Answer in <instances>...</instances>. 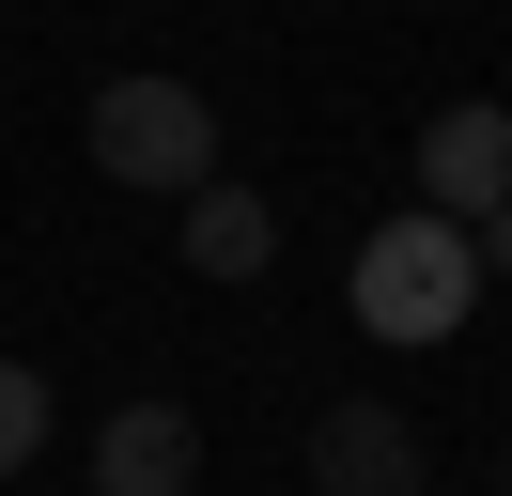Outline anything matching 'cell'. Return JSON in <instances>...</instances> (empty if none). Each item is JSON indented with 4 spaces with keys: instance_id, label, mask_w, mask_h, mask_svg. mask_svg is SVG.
Instances as JSON below:
<instances>
[{
    "instance_id": "obj_5",
    "label": "cell",
    "mask_w": 512,
    "mask_h": 496,
    "mask_svg": "<svg viewBox=\"0 0 512 496\" xmlns=\"http://www.w3.org/2000/svg\"><path fill=\"white\" fill-rule=\"evenodd\" d=\"M202 481V419L187 403H109L94 419V496H187Z\"/></svg>"
},
{
    "instance_id": "obj_1",
    "label": "cell",
    "mask_w": 512,
    "mask_h": 496,
    "mask_svg": "<svg viewBox=\"0 0 512 496\" xmlns=\"http://www.w3.org/2000/svg\"><path fill=\"white\" fill-rule=\"evenodd\" d=\"M357 326L388 341V357H419V341H450L481 310V248H466V217H435V202H404L388 233H357Z\"/></svg>"
},
{
    "instance_id": "obj_6",
    "label": "cell",
    "mask_w": 512,
    "mask_h": 496,
    "mask_svg": "<svg viewBox=\"0 0 512 496\" xmlns=\"http://www.w3.org/2000/svg\"><path fill=\"white\" fill-rule=\"evenodd\" d=\"M171 248H187L202 279H264V264H280V202H264V186H233V171H202L187 217H171Z\"/></svg>"
},
{
    "instance_id": "obj_4",
    "label": "cell",
    "mask_w": 512,
    "mask_h": 496,
    "mask_svg": "<svg viewBox=\"0 0 512 496\" xmlns=\"http://www.w3.org/2000/svg\"><path fill=\"white\" fill-rule=\"evenodd\" d=\"M311 496H419V419L404 403H326L311 419Z\"/></svg>"
},
{
    "instance_id": "obj_9",
    "label": "cell",
    "mask_w": 512,
    "mask_h": 496,
    "mask_svg": "<svg viewBox=\"0 0 512 496\" xmlns=\"http://www.w3.org/2000/svg\"><path fill=\"white\" fill-rule=\"evenodd\" d=\"M497 496H512V450H497Z\"/></svg>"
},
{
    "instance_id": "obj_8",
    "label": "cell",
    "mask_w": 512,
    "mask_h": 496,
    "mask_svg": "<svg viewBox=\"0 0 512 496\" xmlns=\"http://www.w3.org/2000/svg\"><path fill=\"white\" fill-rule=\"evenodd\" d=\"M466 248H481V279H512V202H497V217H481V233H466Z\"/></svg>"
},
{
    "instance_id": "obj_3",
    "label": "cell",
    "mask_w": 512,
    "mask_h": 496,
    "mask_svg": "<svg viewBox=\"0 0 512 496\" xmlns=\"http://www.w3.org/2000/svg\"><path fill=\"white\" fill-rule=\"evenodd\" d=\"M419 202L466 217V233L512 202V109H497V93H450V109L419 124Z\"/></svg>"
},
{
    "instance_id": "obj_2",
    "label": "cell",
    "mask_w": 512,
    "mask_h": 496,
    "mask_svg": "<svg viewBox=\"0 0 512 496\" xmlns=\"http://www.w3.org/2000/svg\"><path fill=\"white\" fill-rule=\"evenodd\" d=\"M94 171L109 186H156V202H187L202 171H218V109H202V78H156V62H125V78H94Z\"/></svg>"
},
{
    "instance_id": "obj_7",
    "label": "cell",
    "mask_w": 512,
    "mask_h": 496,
    "mask_svg": "<svg viewBox=\"0 0 512 496\" xmlns=\"http://www.w3.org/2000/svg\"><path fill=\"white\" fill-rule=\"evenodd\" d=\"M32 450H47V372H16V357H0V481H16Z\"/></svg>"
}]
</instances>
